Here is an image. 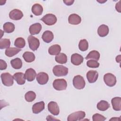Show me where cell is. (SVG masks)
<instances>
[{
  "label": "cell",
  "instance_id": "obj_1",
  "mask_svg": "<svg viewBox=\"0 0 121 121\" xmlns=\"http://www.w3.org/2000/svg\"><path fill=\"white\" fill-rule=\"evenodd\" d=\"M52 72L55 76H65L68 73V68L63 65H58L53 67Z\"/></svg>",
  "mask_w": 121,
  "mask_h": 121
},
{
  "label": "cell",
  "instance_id": "obj_2",
  "mask_svg": "<svg viewBox=\"0 0 121 121\" xmlns=\"http://www.w3.org/2000/svg\"><path fill=\"white\" fill-rule=\"evenodd\" d=\"M3 84L7 86H11L14 83V77L9 73H3L0 75Z\"/></svg>",
  "mask_w": 121,
  "mask_h": 121
},
{
  "label": "cell",
  "instance_id": "obj_3",
  "mask_svg": "<svg viewBox=\"0 0 121 121\" xmlns=\"http://www.w3.org/2000/svg\"><path fill=\"white\" fill-rule=\"evenodd\" d=\"M73 85L76 88L82 89L85 87L86 82L83 77L80 75H77L73 79Z\"/></svg>",
  "mask_w": 121,
  "mask_h": 121
},
{
  "label": "cell",
  "instance_id": "obj_4",
  "mask_svg": "<svg viewBox=\"0 0 121 121\" xmlns=\"http://www.w3.org/2000/svg\"><path fill=\"white\" fill-rule=\"evenodd\" d=\"M52 85L55 89L58 91H60L66 89L67 83L64 79H56L54 80Z\"/></svg>",
  "mask_w": 121,
  "mask_h": 121
},
{
  "label": "cell",
  "instance_id": "obj_5",
  "mask_svg": "<svg viewBox=\"0 0 121 121\" xmlns=\"http://www.w3.org/2000/svg\"><path fill=\"white\" fill-rule=\"evenodd\" d=\"M86 116L85 112L84 111H77L71 113L68 117V121H80L85 118Z\"/></svg>",
  "mask_w": 121,
  "mask_h": 121
},
{
  "label": "cell",
  "instance_id": "obj_6",
  "mask_svg": "<svg viewBox=\"0 0 121 121\" xmlns=\"http://www.w3.org/2000/svg\"><path fill=\"white\" fill-rule=\"evenodd\" d=\"M104 80L105 84L110 87L113 86L116 83V77L110 73H106L104 75Z\"/></svg>",
  "mask_w": 121,
  "mask_h": 121
},
{
  "label": "cell",
  "instance_id": "obj_7",
  "mask_svg": "<svg viewBox=\"0 0 121 121\" xmlns=\"http://www.w3.org/2000/svg\"><path fill=\"white\" fill-rule=\"evenodd\" d=\"M41 20L46 25L48 26H52L56 23L57 19L54 15L52 14H47L44 15Z\"/></svg>",
  "mask_w": 121,
  "mask_h": 121
},
{
  "label": "cell",
  "instance_id": "obj_8",
  "mask_svg": "<svg viewBox=\"0 0 121 121\" xmlns=\"http://www.w3.org/2000/svg\"><path fill=\"white\" fill-rule=\"evenodd\" d=\"M29 47L32 51H36L39 47V40L32 35H29L27 38Z\"/></svg>",
  "mask_w": 121,
  "mask_h": 121
},
{
  "label": "cell",
  "instance_id": "obj_9",
  "mask_svg": "<svg viewBox=\"0 0 121 121\" xmlns=\"http://www.w3.org/2000/svg\"><path fill=\"white\" fill-rule=\"evenodd\" d=\"M49 111L54 115H58L60 112L59 107L56 102L51 101L48 104Z\"/></svg>",
  "mask_w": 121,
  "mask_h": 121
},
{
  "label": "cell",
  "instance_id": "obj_10",
  "mask_svg": "<svg viewBox=\"0 0 121 121\" xmlns=\"http://www.w3.org/2000/svg\"><path fill=\"white\" fill-rule=\"evenodd\" d=\"M9 17L12 20H18L21 19L23 17V13L19 9H14L9 12Z\"/></svg>",
  "mask_w": 121,
  "mask_h": 121
},
{
  "label": "cell",
  "instance_id": "obj_11",
  "mask_svg": "<svg viewBox=\"0 0 121 121\" xmlns=\"http://www.w3.org/2000/svg\"><path fill=\"white\" fill-rule=\"evenodd\" d=\"M98 73L96 70H90L86 73V78L90 83H95L97 79Z\"/></svg>",
  "mask_w": 121,
  "mask_h": 121
},
{
  "label": "cell",
  "instance_id": "obj_12",
  "mask_svg": "<svg viewBox=\"0 0 121 121\" xmlns=\"http://www.w3.org/2000/svg\"><path fill=\"white\" fill-rule=\"evenodd\" d=\"M36 80L40 85L46 84L49 80L48 75L45 72H40L36 75Z\"/></svg>",
  "mask_w": 121,
  "mask_h": 121
},
{
  "label": "cell",
  "instance_id": "obj_13",
  "mask_svg": "<svg viewBox=\"0 0 121 121\" xmlns=\"http://www.w3.org/2000/svg\"><path fill=\"white\" fill-rule=\"evenodd\" d=\"M83 60L82 56L78 53H74L71 56V62L74 65H80L83 62Z\"/></svg>",
  "mask_w": 121,
  "mask_h": 121
},
{
  "label": "cell",
  "instance_id": "obj_14",
  "mask_svg": "<svg viewBox=\"0 0 121 121\" xmlns=\"http://www.w3.org/2000/svg\"><path fill=\"white\" fill-rule=\"evenodd\" d=\"M25 76L26 79L28 81H33L36 76V73L35 71L32 68H29L26 70Z\"/></svg>",
  "mask_w": 121,
  "mask_h": 121
},
{
  "label": "cell",
  "instance_id": "obj_15",
  "mask_svg": "<svg viewBox=\"0 0 121 121\" xmlns=\"http://www.w3.org/2000/svg\"><path fill=\"white\" fill-rule=\"evenodd\" d=\"M68 21L70 24L77 25L81 23V18L79 15L76 14H72L69 16Z\"/></svg>",
  "mask_w": 121,
  "mask_h": 121
},
{
  "label": "cell",
  "instance_id": "obj_16",
  "mask_svg": "<svg viewBox=\"0 0 121 121\" xmlns=\"http://www.w3.org/2000/svg\"><path fill=\"white\" fill-rule=\"evenodd\" d=\"M41 30L42 25L39 23H36L32 25L29 28V33L32 35H35L39 34Z\"/></svg>",
  "mask_w": 121,
  "mask_h": 121
},
{
  "label": "cell",
  "instance_id": "obj_17",
  "mask_svg": "<svg viewBox=\"0 0 121 121\" xmlns=\"http://www.w3.org/2000/svg\"><path fill=\"white\" fill-rule=\"evenodd\" d=\"M14 79L16 81L18 85H24L26 82V78L25 74L22 72H17L13 75Z\"/></svg>",
  "mask_w": 121,
  "mask_h": 121
},
{
  "label": "cell",
  "instance_id": "obj_18",
  "mask_svg": "<svg viewBox=\"0 0 121 121\" xmlns=\"http://www.w3.org/2000/svg\"><path fill=\"white\" fill-rule=\"evenodd\" d=\"M44 109V103L41 101L35 104L32 106V111L34 113L38 114Z\"/></svg>",
  "mask_w": 121,
  "mask_h": 121
},
{
  "label": "cell",
  "instance_id": "obj_19",
  "mask_svg": "<svg viewBox=\"0 0 121 121\" xmlns=\"http://www.w3.org/2000/svg\"><path fill=\"white\" fill-rule=\"evenodd\" d=\"M112 108L115 111H119L121 110V98L120 97H115L111 100Z\"/></svg>",
  "mask_w": 121,
  "mask_h": 121
},
{
  "label": "cell",
  "instance_id": "obj_20",
  "mask_svg": "<svg viewBox=\"0 0 121 121\" xmlns=\"http://www.w3.org/2000/svg\"><path fill=\"white\" fill-rule=\"evenodd\" d=\"M108 26L105 25H100L97 29V33L100 37H105L109 33Z\"/></svg>",
  "mask_w": 121,
  "mask_h": 121
},
{
  "label": "cell",
  "instance_id": "obj_21",
  "mask_svg": "<svg viewBox=\"0 0 121 121\" xmlns=\"http://www.w3.org/2000/svg\"><path fill=\"white\" fill-rule=\"evenodd\" d=\"M54 35L52 32L47 30L43 32L42 35V39L43 41L47 43H50L53 39Z\"/></svg>",
  "mask_w": 121,
  "mask_h": 121
},
{
  "label": "cell",
  "instance_id": "obj_22",
  "mask_svg": "<svg viewBox=\"0 0 121 121\" xmlns=\"http://www.w3.org/2000/svg\"><path fill=\"white\" fill-rule=\"evenodd\" d=\"M31 10L32 13L35 15L40 16L43 13V8L40 4L36 3L33 5Z\"/></svg>",
  "mask_w": 121,
  "mask_h": 121
},
{
  "label": "cell",
  "instance_id": "obj_23",
  "mask_svg": "<svg viewBox=\"0 0 121 121\" xmlns=\"http://www.w3.org/2000/svg\"><path fill=\"white\" fill-rule=\"evenodd\" d=\"M61 47L59 44H54L50 46L48 49V52L50 55H56L60 53Z\"/></svg>",
  "mask_w": 121,
  "mask_h": 121
},
{
  "label": "cell",
  "instance_id": "obj_24",
  "mask_svg": "<svg viewBox=\"0 0 121 121\" xmlns=\"http://www.w3.org/2000/svg\"><path fill=\"white\" fill-rule=\"evenodd\" d=\"M21 51V49L15 47H9L5 51V54L9 57H12Z\"/></svg>",
  "mask_w": 121,
  "mask_h": 121
},
{
  "label": "cell",
  "instance_id": "obj_25",
  "mask_svg": "<svg viewBox=\"0 0 121 121\" xmlns=\"http://www.w3.org/2000/svg\"><path fill=\"white\" fill-rule=\"evenodd\" d=\"M23 57L24 60L27 62H32L35 60V55L30 52H25L23 54Z\"/></svg>",
  "mask_w": 121,
  "mask_h": 121
},
{
  "label": "cell",
  "instance_id": "obj_26",
  "mask_svg": "<svg viewBox=\"0 0 121 121\" xmlns=\"http://www.w3.org/2000/svg\"><path fill=\"white\" fill-rule=\"evenodd\" d=\"M55 61L60 64H65L67 62V55L63 53H60L55 57Z\"/></svg>",
  "mask_w": 121,
  "mask_h": 121
},
{
  "label": "cell",
  "instance_id": "obj_27",
  "mask_svg": "<svg viewBox=\"0 0 121 121\" xmlns=\"http://www.w3.org/2000/svg\"><path fill=\"white\" fill-rule=\"evenodd\" d=\"M97 108L101 111H105L110 107L109 104L105 100H101L97 104Z\"/></svg>",
  "mask_w": 121,
  "mask_h": 121
},
{
  "label": "cell",
  "instance_id": "obj_28",
  "mask_svg": "<svg viewBox=\"0 0 121 121\" xmlns=\"http://www.w3.org/2000/svg\"><path fill=\"white\" fill-rule=\"evenodd\" d=\"M4 31L7 33H12L15 30V25L11 22H6L3 26Z\"/></svg>",
  "mask_w": 121,
  "mask_h": 121
},
{
  "label": "cell",
  "instance_id": "obj_29",
  "mask_svg": "<svg viewBox=\"0 0 121 121\" xmlns=\"http://www.w3.org/2000/svg\"><path fill=\"white\" fill-rule=\"evenodd\" d=\"M100 58L99 52L95 50H93L89 52L88 55L86 56V59H93L95 60H98Z\"/></svg>",
  "mask_w": 121,
  "mask_h": 121
},
{
  "label": "cell",
  "instance_id": "obj_30",
  "mask_svg": "<svg viewBox=\"0 0 121 121\" xmlns=\"http://www.w3.org/2000/svg\"><path fill=\"white\" fill-rule=\"evenodd\" d=\"M11 66L15 69H19L22 66V62L20 59L16 58L10 61Z\"/></svg>",
  "mask_w": 121,
  "mask_h": 121
},
{
  "label": "cell",
  "instance_id": "obj_31",
  "mask_svg": "<svg viewBox=\"0 0 121 121\" xmlns=\"http://www.w3.org/2000/svg\"><path fill=\"white\" fill-rule=\"evenodd\" d=\"M14 45L18 48H23L26 45L25 40L22 37H18L15 40Z\"/></svg>",
  "mask_w": 121,
  "mask_h": 121
},
{
  "label": "cell",
  "instance_id": "obj_32",
  "mask_svg": "<svg viewBox=\"0 0 121 121\" xmlns=\"http://www.w3.org/2000/svg\"><path fill=\"white\" fill-rule=\"evenodd\" d=\"M36 98V94L33 91H28L26 92L25 95V100L28 102L33 101Z\"/></svg>",
  "mask_w": 121,
  "mask_h": 121
},
{
  "label": "cell",
  "instance_id": "obj_33",
  "mask_svg": "<svg viewBox=\"0 0 121 121\" xmlns=\"http://www.w3.org/2000/svg\"><path fill=\"white\" fill-rule=\"evenodd\" d=\"M78 48L81 51H86L88 49V43L86 39L81 40L78 43Z\"/></svg>",
  "mask_w": 121,
  "mask_h": 121
},
{
  "label": "cell",
  "instance_id": "obj_34",
  "mask_svg": "<svg viewBox=\"0 0 121 121\" xmlns=\"http://www.w3.org/2000/svg\"><path fill=\"white\" fill-rule=\"evenodd\" d=\"M10 45V41L9 39H1L0 40V49L8 48Z\"/></svg>",
  "mask_w": 121,
  "mask_h": 121
},
{
  "label": "cell",
  "instance_id": "obj_35",
  "mask_svg": "<svg viewBox=\"0 0 121 121\" xmlns=\"http://www.w3.org/2000/svg\"><path fill=\"white\" fill-rule=\"evenodd\" d=\"M86 65L88 67L91 68H96L99 66V63L97 61L94 60H88L86 62Z\"/></svg>",
  "mask_w": 121,
  "mask_h": 121
},
{
  "label": "cell",
  "instance_id": "obj_36",
  "mask_svg": "<svg viewBox=\"0 0 121 121\" xmlns=\"http://www.w3.org/2000/svg\"><path fill=\"white\" fill-rule=\"evenodd\" d=\"M92 119L93 121H104L106 120V118L104 116L98 113L94 114L93 115Z\"/></svg>",
  "mask_w": 121,
  "mask_h": 121
},
{
  "label": "cell",
  "instance_id": "obj_37",
  "mask_svg": "<svg viewBox=\"0 0 121 121\" xmlns=\"http://www.w3.org/2000/svg\"><path fill=\"white\" fill-rule=\"evenodd\" d=\"M7 67V63L3 60H0V69L4 70Z\"/></svg>",
  "mask_w": 121,
  "mask_h": 121
},
{
  "label": "cell",
  "instance_id": "obj_38",
  "mask_svg": "<svg viewBox=\"0 0 121 121\" xmlns=\"http://www.w3.org/2000/svg\"><path fill=\"white\" fill-rule=\"evenodd\" d=\"M115 9L117 11L119 12H121V1H119L118 3L116 4L115 5Z\"/></svg>",
  "mask_w": 121,
  "mask_h": 121
},
{
  "label": "cell",
  "instance_id": "obj_39",
  "mask_svg": "<svg viewBox=\"0 0 121 121\" xmlns=\"http://www.w3.org/2000/svg\"><path fill=\"white\" fill-rule=\"evenodd\" d=\"M74 2V0H63V2L68 6H70Z\"/></svg>",
  "mask_w": 121,
  "mask_h": 121
},
{
  "label": "cell",
  "instance_id": "obj_40",
  "mask_svg": "<svg viewBox=\"0 0 121 121\" xmlns=\"http://www.w3.org/2000/svg\"><path fill=\"white\" fill-rule=\"evenodd\" d=\"M121 55H119L116 57V60L117 62H121Z\"/></svg>",
  "mask_w": 121,
  "mask_h": 121
}]
</instances>
